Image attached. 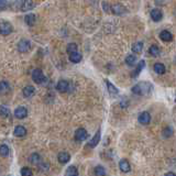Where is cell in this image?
Returning a JSON list of instances; mask_svg holds the SVG:
<instances>
[{
    "label": "cell",
    "mask_w": 176,
    "mask_h": 176,
    "mask_svg": "<svg viewBox=\"0 0 176 176\" xmlns=\"http://www.w3.org/2000/svg\"><path fill=\"white\" fill-rule=\"evenodd\" d=\"M152 85L150 84L149 82H142L132 87V93L135 95H140V96L149 95L151 93V90H152Z\"/></svg>",
    "instance_id": "6da1fadb"
},
{
    "label": "cell",
    "mask_w": 176,
    "mask_h": 176,
    "mask_svg": "<svg viewBox=\"0 0 176 176\" xmlns=\"http://www.w3.org/2000/svg\"><path fill=\"white\" fill-rule=\"evenodd\" d=\"M32 79L36 84H43V83L46 82V77L44 76L43 72L40 68H36L32 72Z\"/></svg>",
    "instance_id": "7a4b0ae2"
},
{
    "label": "cell",
    "mask_w": 176,
    "mask_h": 176,
    "mask_svg": "<svg viewBox=\"0 0 176 176\" xmlns=\"http://www.w3.org/2000/svg\"><path fill=\"white\" fill-rule=\"evenodd\" d=\"M13 31V27L12 24L8 21H2L0 22V34L2 35H9L11 32Z\"/></svg>",
    "instance_id": "3957f363"
},
{
    "label": "cell",
    "mask_w": 176,
    "mask_h": 176,
    "mask_svg": "<svg viewBox=\"0 0 176 176\" xmlns=\"http://www.w3.org/2000/svg\"><path fill=\"white\" fill-rule=\"evenodd\" d=\"M30 47H31V43H30V41H28V40L25 39L21 40V41L18 43V51L21 52V53L28 52L30 50Z\"/></svg>",
    "instance_id": "277c9868"
},
{
    "label": "cell",
    "mask_w": 176,
    "mask_h": 176,
    "mask_svg": "<svg viewBox=\"0 0 176 176\" xmlns=\"http://www.w3.org/2000/svg\"><path fill=\"white\" fill-rule=\"evenodd\" d=\"M139 122L141 124H149L150 121H151V115L147 112V111H143L139 115V118H138Z\"/></svg>",
    "instance_id": "5b68a950"
},
{
    "label": "cell",
    "mask_w": 176,
    "mask_h": 176,
    "mask_svg": "<svg viewBox=\"0 0 176 176\" xmlns=\"http://www.w3.org/2000/svg\"><path fill=\"white\" fill-rule=\"evenodd\" d=\"M87 138H88V133H87V131L85 130V129L79 128L75 132V139L77 141H84L86 140Z\"/></svg>",
    "instance_id": "8992f818"
},
{
    "label": "cell",
    "mask_w": 176,
    "mask_h": 176,
    "mask_svg": "<svg viewBox=\"0 0 176 176\" xmlns=\"http://www.w3.org/2000/svg\"><path fill=\"white\" fill-rule=\"evenodd\" d=\"M111 11L114 12L115 15L121 16V15H123V13H124L127 10H125V8L123 7L121 3H115V5L111 6Z\"/></svg>",
    "instance_id": "52a82bcc"
},
{
    "label": "cell",
    "mask_w": 176,
    "mask_h": 176,
    "mask_svg": "<svg viewBox=\"0 0 176 176\" xmlns=\"http://www.w3.org/2000/svg\"><path fill=\"white\" fill-rule=\"evenodd\" d=\"M15 116L18 119H24L28 116V110L24 107H18L15 110Z\"/></svg>",
    "instance_id": "ba28073f"
},
{
    "label": "cell",
    "mask_w": 176,
    "mask_h": 176,
    "mask_svg": "<svg viewBox=\"0 0 176 176\" xmlns=\"http://www.w3.org/2000/svg\"><path fill=\"white\" fill-rule=\"evenodd\" d=\"M70 88V84L67 80H60L56 85V89L60 93H66Z\"/></svg>",
    "instance_id": "9c48e42d"
},
{
    "label": "cell",
    "mask_w": 176,
    "mask_h": 176,
    "mask_svg": "<svg viewBox=\"0 0 176 176\" xmlns=\"http://www.w3.org/2000/svg\"><path fill=\"white\" fill-rule=\"evenodd\" d=\"M35 7V2L33 0H24L21 5V10L22 11H29V10H32Z\"/></svg>",
    "instance_id": "30bf717a"
},
{
    "label": "cell",
    "mask_w": 176,
    "mask_h": 176,
    "mask_svg": "<svg viewBox=\"0 0 176 176\" xmlns=\"http://www.w3.org/2000/svg\"><path fill=\"white\" fill-rule=\"evenodd\" d=\"M100 135H102V132H100V130H98L96 132V134L93 137V139L89 141V143H88V145H89L90 147H96L97 144L99 143V141H100Z\"/></svg>",
    "instance_id": "8fae6325"
},
{
    "label": "cell",
    "mask_w": 176,
    "mask_h": 176,
    "mask_svg": "<svg viewBox=\"0 0 176 176\" xmlns=\"http://www.w3.org/2000/svg\"><path fill=\"white\" fill-rule=\"evenodd\" d=\"M57 160L60 163H62V164H65V163H68L70 160V153L67 152H61L60 154L57 155Z\"/></svg>",
    "instance_id": "7c38bea8"
},
{
    "label": "cell",
    "mask_w": 176,
    "mask_h": 176,
    "mask_svg": "<svg viewBox=\"0 0 176 176\" xmlns=\"http://www.w3.org/2000/svg\"><path fill=\"white\" fill-rule=\"evenodd\" d=\"M13 134H15L16 137L22 138V137H24V135L27 134V129L24 128L23 125H17L16 129H15V131H13Z\"/></svg>",
    "instance_id": "4fadbf2b"
},
{
    "label": "cell",
    "mask_w": 176,
    "mask_h": 176,
    "mask_svg": "<svg viewBox=\"0 0 176 176\" xmlns=\"http://www.w3.org/2000/svg\"><path fill=\"white\" fill-rule=\"evenodd\" d=\"M160 38H161L162 41L169 42V41H172V40H173V34H172L169 31L164 30V31H162L161 33H160Z\"/></svg>",
    "instance_id": "5bb4252c"
},
{
    "label": "cell",
    "mask_w": 176,
    "mask_h": 176,
    "mask_svg": "<svg viewBox=\"0 0 176 176\" xmlns=\"http://www.w3.org/2000/svg\"><path fill=\"white\" fill-rule=\"evenodd\" d=\"M22 94H23L24 97H27V98H29V97H32L34 94H35V88H34L33 86L24 87L23 90H22Z\"/></svg>",
    "instance_id": "9a60e30c"
},
{
    "label": "cell",
    "mask_w": 176,
    "mask_h": 176,
    "mask_svg": "<svg viewBox=\"0 0 176 176\" xmlns=\"http://www.w3.org/2000/svg\"><path fill=\"white\" fill-rule=\"evenodd\" d=\"M119 167H120L121 171L124 172V173H128V172H130V169H131L130 163H129L127 160H121V161L119 162Z\"/></svg>",
    "instance_id": "2e32d148"
},
{
    "label": "cell",
    "mask_w": 176,
    "mask_h": 176,
    "mask_svg": "<svg viewBox=\"0 0 176 176\" xmlns=\"http://www.w3.org/2000/svg\"><path fill=\"white\" fill-rule=\"evenodd\" d=\"M162 17H163V15H162V11L160 9H153L151 11V18H152L153 21H160L162 19Z\"/></svg>",
    "instance_id": "e0dca14e"
},
{
    "label": "cell",
    "mask_w": 176,
    "mask_h": 176,
    "mask_svg": "<svg viewBox=\"0 0 176 176\" xmlns=\"http://www.w3.org/2000/svg\"><path fill=\"white\" fill-rule=\"evenodd\" d=\"M24 20H25V23H27L28 25L32 27V25H34V24H35V22H36V17H35V15H33V13H29V15L25 16Z\"/></svg>",
    "instance_id": "ac0fdd59"
},
{
    "label": "cell",
    "mask_w": 176,
    "mask_h": 176,
    "mask_svg": "<svg viewBox=\"0 0 176 176\" xmlns=\"http://www.w3.org/2000/svg\"><path fill=\"white\" fill-rule=\"evenodd\" d=\"M144 66H145L144 61H140V62H139V64L137 65V67H135L134 72L132 73V77H137L138 75H139V74L141 73V70H142L143 68H144Z\"/></svg>",
    "instance_id": "d6986e66"
},
{
    "label": "cell",
    "mask_w": 176,
    "mask_h": 176,
    "mask_svg": "<svg viewBox=\"0 0 176 176\" xmlns=\"http://www.w3.org/2000/svg\"><path fill=\"white\" fill-rule=\"evenodd\" d=\"M106 85H107V88H108V92L109 94H111L112 96H116V95H118V89H117V87H115L114 85L111 84L109 80H106Z\"/></svg>",
    "instance_id": "ffe728a7"
},
{
    "label": "cell",
    "mask_w": 176,
    "mask_h": 176,
    "mask_svg": "<svg viewBox=\"0 0 176 176\" xmlns=\"http://www.w3.org/2000/svg\"><path fill=\"white\" fill-rule=\"evenodd\" d=\"M65 176H78L77 169H76L75 166H73V165L68 166L67 169H66V172H65Z\"/></svg>",
    "instance_id": "44dd1931"
},
{
    "label": "cell",
    "mask_w": 176,
    "mask_h": 176,
    "mask_svg": "<svg viewBox=\"0 0 176 176\" xmlns=\"http://www.w3.org/2000/svg\"><path fill=\"white\" fill-rule=\"evenodd\" d=\"M10 90V85L8 82H0V94H6Z\"/></svg>",
    "instance_id": "7402d4cb"
},
{
    "label": "cell",
    "mask_w": 176,
    "mask_h": 176,
    "mask_svg": "<svg viewBox=\"0 0 176 176\" xmlns=\"http://www.w3.org/2000/svg\"><path fill=\"white\" fill-rule=\"evenodd\" d=\"M132 51L134 52L135 54H140L141 52L143 51V43L142 42H137V43L133 44Z\"/></svg>",
    "instance_id": "603a6c76"
},
{
    "label": "cell",
    "mask_w": 176,
    "mask_h": 176,
    "mask_svg": "<svg viewBox=\"0 0 176 176\" xmlns=\"http://www.w3.org/2000/svg\"><path fill=\"white\" fill-rule=\"evenodd\" d=\"M70 61L73 63H79L82 61V54L77 53V52L70 54Z\"/></svg>",
    "instance_id": "cb8c5ba5"
},
{
    "label": "cell",
    "mask_w": 176,
    "mask_h": 176,
    "mask_svg": "<svg viewBox=\"0 0 176 176\" xmlns=\"http://www.w3.org/2000/svg\"><path fill=\"white\" fill-rule=\"evenodd\" d=\"M29 161H30V163H31V164H34V165L38 164V165H39L40 161H41V156H40L38 153H33V154L30 156Z\"/></svg>",
    "instance_id": "d4e9b609"
},
{
    "label": "cell",
    "mask_w": 176,
    "mask_h": 176,
    "mask_svg": "<svg viewBox=\"0 0 176 176\" xmlns=\"http://www.w3.org/2000/svg\"><path fill=\"white\" fill-rule=\"evenodd\" d=\"M154 70H155V73L162 75V74H164L166 70H165L164 64H162V63H156V64L154 65Z\"/></svg>",
    "instance_id": "484cf974"
},
{
    "label": "cell",
    "mask_w": 176,
    "mask_h": 176,
    "mask_svg": "<svg viewBox=\"0 0 176 176\" xmlns=\"http://www.w3.org/2000/svg\"><path fill=\"white\" fill-rule=\"evenodd\" d=\"M95 176H106V169H104V166L102 165H98V166L95 167Z\"/></svg>",
    "instance_id": "4316f807"
},
{
    "label": "cell",
    "mask_w": 176,
    "mask_h": 176,
    "mask_svg": "<svg viewBox=\"0 0 176 176\" xmlns=\"http://www.w3.org/2000/svg\"><path fill=\"white\" fill-rule=\"evenodd\" d=\"M9 153H10V150H9V147H8L7 145H6V144L0 145V155H1V156H3V157L8 156V155H9Z\"/></svg>",
    "instance_id": "83f0119b"
},
{
    "label": "cell",
    "mask_w": 176,
    "mask_h": 176,
    "mask_svg": "<svg viewBox=\"0 0 176 176\" xmlns=\"http://www.w3.org/2000/svg\"><path fill=\"white\" fill-rule=\"evenodd\" d=\"M0 116H2L3 118H7L10 116V110L8 107L6 106H0Z\"/></svg>",
    "instance_id": "f1b7e54d"
},
{
    "label": "cell",
    "mask_w": 176,
    "mask_h": 176,
    "mask_svg": "<svg viewBox=\"0 0 176 176\" xmlns=\"http://www.w3.org/2000/svg\"><path fill=\"white\" fill-rule=\"evenodd\" d=\"M150 54L152 56H159L160 55V47L157 45H152L149 50Z\"/></svg>",
    "instance_id": "f546056e"
},
{
    "label": "cell",
    "mask_w": 176,
    "mask_h": 176,
    "mask_svg": "<svg viewBox=\"0 0 176 176\" xmlns=\"http://www.w3.org/2000/svg\"><path fill=\"white\" fill-rule=\"evenodd\" d=\"M21 176H33V173H32V169L30 167H22L21 169Z\"/></svg>",
    "instance_id": "4dcf8cb0"
},
{
    "label": "cell",
    "mask_w": 176,
    "mask_h": 176,
    "mask_svg": "<svg viewBox=\"0 0 176 176\" xmlns=\"http://www.w3.org/2000/svg\"><path fill=\"white\" fill-rule=\"evenodd\" d=\"M66 51H67L68 54H72L75 53V52H77V45L75 43H70L67 45V48H66Z\"/></svg>",
    "instance_id": "1f68e13d"
},
{
    "label": "cell",
    "mask_w": 176,
    "mask_h": 176,
    "mask_svg": "<svg viewBox=\"0 0 176 176\" xmlns=\"http://www.w3.org/2000/svg\"><path fill=\"white\" fill-rule=\"evenodd\" d=\"M135 61H137V57H135L134 55H128L127 57H125V63H127L129 66L134 65Z\"/></svg>",
    "instance_id": "d6a6232c"
},
{
    "label": "cell",
    "mask_w": 176,
    "mask_h": 176,
    "mask_svg": "<svg viewBox=\"0 0 176 176\" xmlns=\"http://www.w3.org/2000/svg\"><path fill=\"white\" fill-rule=\"evenodd\" d=\"M162 134H163V137L164 138H169L172 134H173V129L172 128H165L164 130H163V132H162Z\"/></svg>",
    "instance_id": "836d02e7"
},
{
    "label": "cell",
    "mask_w": 176,
    "mask_h": 176,
    "mask_svg": "<svg viewBox=\"0 0 176 176\" xmlns=\"http://www.w3.org/2000/svg\"><path fill=\"white\" fill-rule=\"evenodd\" d=\"M48 164L47 163H40L39 164V169H40V171H42V172H46L48 169Z\"/></svg>",
    "instance_id": "e575fe53"
},
{
    "label": "cell",
    "mask_w": 176,
    "mask_h": 176,
    "mask_svg": "<svg viewBox=\"0 0 176 176\" xmlns=\"http://www.w3.org/2000/svg\"><path fill=\"white\" fill-rule=\"evenodd\" d=\"M8 7V2L7 0H0V11H2V10H6Z\"/></svg>",
    "instance_id": "d590c367"
},
{
    "label": "cell",
    "mask_w": 176,
    "mask_h": 176,
    "mask_svg": "<svg viewBox=\"0 0 176 176\" xmlns=\"http://www.w3.org/2000/svg\"><path fill=\"white\" fill-rule=\"evenodd\" d=\"M102 7H104V10L106 12H109V11H110V9H111V7L109 5H107L106 1H102Z\"/></svg>",
    "instance_id": "8d00e7d4"
},
{
    "label": "cell",
    "mask_w": 176,
    "mask_h": 176,
    "mask_svg": "<svg viewBox=\"0 0 176 176\" xmlns=\"http://www.w3.org/2000/svg\"><path fill=\"white\" fill-rule=\"evenodd\" d=\"M165 176H176V174H174L173 172H169V173H166Z\"/></svg>",
    "instance_id": "74e56055"
},
{
    "label": "cell",
    "mask_w": 176,
    "mask_h": 176,
    "mask_svg": "<svg viewBox=\"0 0 176 176\" xmlns=\"http://www.w3.org/2000/svg\"><path fill=\"white\" fill-rule=\"evenodd\" d=\"M175 102H176V98H175Z\"/></svg>",
    "instance_id": "f35d334b"
}]
</instances>
